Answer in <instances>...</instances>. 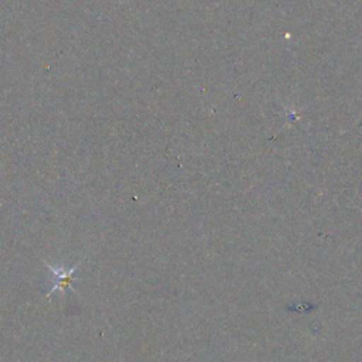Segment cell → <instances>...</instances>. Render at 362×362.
I'll list each match as a JSON object with an SVG mask.
<instances>
[{
  "label": "cell",
  "mask_w": 362,
  "mask_h": 362,
  "mask_svg": "<svg viewBox=\"0 0 362 362\" xmlns=\"http://www.w3.org/2000/svg\"><path fill=\"white\" fill-rule=\"evenodd\" d=\"M45 266L52 272L54 277H52V286H51V290L47 293L45 298H49L54 293H59L62 297L65 296L66 290L68 288H72L71 287V281L74 280V273L76 272V269L83 263V259L78 260L72 267H62L59 264L54 266L48 262H44Z\"/></svg>",
  "instance_id": "obj_1"
}]
</instances>
